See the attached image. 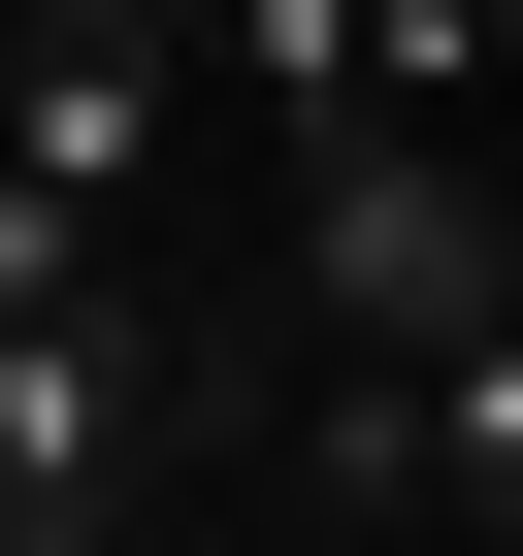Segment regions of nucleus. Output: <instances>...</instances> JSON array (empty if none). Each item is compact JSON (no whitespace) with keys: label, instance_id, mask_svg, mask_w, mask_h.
Masks as SVG:
<instances>
[{"label":"nucleus","instance_id":"obj_3","mask_svg":"<svg viewBox=\"0 0 523 556\" xmlns=\"http://www.w3.org/2000/svg\"><path fill=\"white\" fill-rule=\"evenodd\" d=\"M164 295H0V556H131L164 523Z\"/></svg>","mask_w":523,"mask_h":556},{"label":"nucleus","instance_id":"obj_1","mask_svg":"<svg viewBox=\"0 0 523 556\" xmlns=\"http://www.w3.org/2000/svg\"><path fill=\"white\" fill-rule=\"evenodd\" d=\"M262 295H295L328 393H425L523 328V164L490 131H328V164H262Z\"/></svg>","mask_w":523,"mask_h":556},{"label":"nucleus","instance_id":"obj_2","mask_svg":"<svg viewBox=\"0 0 523 556\" xmlns=\"http://www.w3.org/2000/svg\"><path fill=\"white\" fill-rule=\"evenodd\" d=\"M196 164V0H34V99H0V295H131Z\"/></svg>","mask_w":523,"mask_h":556},{"label":"nucleus","instance_id":"obj_4","mask_svg":"<svg viewBox=\"0 0 523 556\" xmlns=\"http://www.w3.org/2000/svg\"><path fill=\"white\" fill-rule=\"evenodd\" d=\"M425 523H458V556H523V328H490V361H425Z\"/></svg>","mask_w":523,"mask_h":556}]
</instances>
